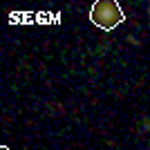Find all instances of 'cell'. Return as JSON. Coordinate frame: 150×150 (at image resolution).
<instances>
[{"label": "cell", "instance_id": "obj_1", "mask_svg": "<svg viewBox=\"0 0 150 150\" xmlns=\"http://www.w3.org/2000/svg\"><path fill=\"white\" fill-rule=\"evenodd\" d=\"M90 23L103 31H110L125 23V13L117 0H96L90 9Z\"/></svg>", "mask_w": 150, "mask_h": 150}, {"label": "cell", "instance_id": "obj_2", "mask_svg": "<svg viewBox=\"0 0 150 150\" xmlns=\"http://www.w3.org/2000/svg\"><path fill=\"white\" fill-rule=\"evenodd\" d=\"M0 150H9V148H7V146H0Z\"/></svg>", "mask_w": 150, "mask_h": 150}]
</instances>
